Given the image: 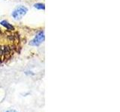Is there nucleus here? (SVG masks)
I'll return each mask as SVG.
<instances>
[{"mask_svg": "<svg viewBox=\"0 0 120 112\" xmlns=\"http://www.w3.org/2000/svg\"><path fill=\"white\" fill-rule=\"evenodd\" d=\"M27 12H28L27 7L25 6L20 5V6H18L14 10V11L12 12V17H14V20H18L23 17Z\"/></svg>", "mask_w": 120, "mask_h": 112, "instance_id": "f257e3e1", "label": "nucleus"}, {"mask_svg": "<svg viewBox=\"0 0 120 112\" xmlns=\"http://www.w3.org/2000/svg\"><path fill=\"white\" fill-rule=\"evenodd\" d=\"M44 31H41L35 35V37H34V39L30 41L29 45L33 46H38L40 44H41L44 40Z\"/></svg>", "mask_w": 120, "mask_h": 112, "instance_id": "f03ea898", "label": "nucleus"}, {"mask_svg": "<svg viewBox=\"0 0 120 112\" xmlns=\"http://www.w3.org/2000/svg\"><path fill=\"white\" fill-rule=\"evenodd\" d=\"M0 24H1L2 26H4L5 28H6L8 30H9V31H11V30H14V26L10 24L8 22L6 21V20H2L1 21V22H0Z\"/></svg>", "mask_w": 120, "mask_h": 112, "instance_id": "7ed1b4c3", "label": "nucleus"}, {"mask_svg": "<svg viewBox=\"0 0 120 112\" xmlns=\"http://www.w3.org/2000/svg\"><path fill=\"white\" fill-rule=\"evenodd\" d=\"M34 7H35V8L39 9V10H44L45 9L44 4H42V3H36L34 5Z\"/></svg>", "mask_w": 120, "mask_h": 112, "instance_id": "20e7f679", "label": "nucleus"}, {"mask_svg": "<svg viewBox=\"0 0 120 112\" xmlns=\"http://www.w3.org/2000/svg\"><path fill=\"white\" fill-rule=\"evenodd\" d=\"M9 52L8 48H2V47H0V55H2V54H6L8 52Z\"/></svg>", "mask_w": 120, "mask_h": 112, "instance_id": "39448f33", "label": "nucleus"}, {"mask_svg": "<svg viewBox=\"0 0 120 112\" xmlns=\"http://www.w3.org/2000/svg\"><path fill=\"white\" fill-rule=\"evenodd\" d=\"M6 112H17V111H15V110H12V109H11V110H8Z\"/></svg>", "mask_w": 120, "mask_h": 112, "instance_id": "423d86ee", "label": "nucleus"}]
</instances>
